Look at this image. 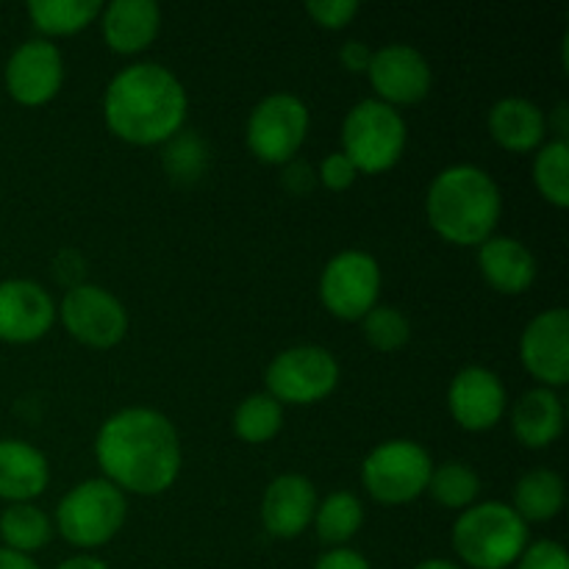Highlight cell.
<instances>
[{"mask_svg":"<svg viewBox=\"0 0 569 569\" xmlns=\"http://www.w3.org/2000/svg\"><path fill=\"white\" fill-rule=\"evenodd\" d=\"M94 459L122 495L156 498L181 476L183 453L176 426L161 411L128 406L114 411L94 437Z\"/></svg>","mask_w":569,"mask_h":569,"instance_id":"obj_1","label":"cell"},{"mask_svg":"<svg viewBox=\"0 0 569 569\" xmlns=\"http://www.w3.org/2000/svg\"><path fill=\"white\" fill-rule=\"evenodd\" d=\"M359 0H309L306 3V11H309L311 20L322 28H331V31L350 26L353 17L359 14Z\"/></svg>","mask_w":569,"mask_h":569,"instance_id":"obj_32","label":"cell"},{"mask_svg":"<svg viewBox=\"0 0 569 569\" xmlns=\"http://www.w3.org/2000/svg\"><path fill=\"white\" fill-rule=\"evenodd\" d=\"M320 498L315 483L300 472L272 478L261 498V522L276 539H295L311 526Z\"/></svg>","mask_w":569,"mask_h":569,"instance_id":"obj_17","label":"cell"},{"mask_svg":"<svg viewBox=\"0 0 569 569\" xmlns=\"http://www.w3.org/2000/svg\"><path fill=\"white\" fill-rule=\"evenodd\" d=\"M409 128L403 114L378 98L359 100L342 122V153L367 176L387 172L403 159Z\"/></svg>","mask_w":569,"mask_h":569,"instance_id":"obj_5","label":"cell"},{"mask_svg":"<svg viewBox=\"0 0 569 569\" xmlns=\"http://www.w3.org/2000/svg\"><path fill=\"white\" fill-rule=\"evenodd\" d=\"M415 569H461L456 561H448V559H426L420 561Z\"/></svg>","mask_w":569,"mask_h":569,"instance_id":"obj_41","label":"cell"},{"mask_svg":"<svg viewBox=\"0 0 569 569\" xmlns=\"http://www.w3.org/2000/svg\"><path fill=\"white\" fill-rule=\"evenodd\" d=\"M6 92L20 106H44L64 83V56L50 39H26L6 61Z\"/></svg>","mask_w":569,"mask_h":569,"instance_id":"obj_12","label":"cell"},{"mask_svg":"<svg viewBox=\"0 0 569 569\" xmlns=\"http://www.w3.org/2000/svg\"><path fill=\"white\" fill-rule=\"evenodd\" d=\"M56 317L76 342L94 350L117 348L126 339L128 326H131L122 300L111 295L109 289L87 281L67 289L61 306L56 309Z\"/></svg>","mask_w":569,"mask_h":569,"instance_id":"obj_11","label":"cell"},{"mask_svg":"<svg viewBox=\"0 0 569 569\" xmlns=\"http://www.w3.org/2000/svg\"><path fill=\"white\" fill-rule=\"evenodd\" d=\"M56 322V300L28 278L0 281V342H39Z\"/></svg>","mask_w":569,"mask_h":569,"instance_id":"obj_16","label":"cell"},{"mask_svg":"<svg viewBox=\"0 0 569 569\" xmlns=\"http://www.w3.org/2000/svg\"><path fill=\"white\" fill-rule=\"evenodd\" d=\"M264 383L281 406L320 403L337 389L339 361L320 345H295L267 365Z\"/></svg>","mask_w":569,"mask_h":569,"instance_id":"obj_9","label":"cell"},{"mask_svg":"<svg viewBox=\"0 0 569 569\" xmlns=\"http://www.w3.org/2000/svg\"><path fill=\"white\" fill-rule=\"evenodd\" d=\"M309 106L292 92L267 94L253 106L244 128L248 150L264 164H289L309 137Z\"/></svg>","mask_w":569,"mask_h":569,"instance_id":"obj_8","label":"cell"},{"mask_svg":"<svg viewBox=\"0 0 569 569\" xmlns=\"http://www.w3.org/2000/svg\"><path fill=\"white\" fill-rule=\"evenodd\" d=\"M315 569H372L370 561L353 548H331L317 559Z\"/></svg>","mask_w":569,"mask_h":569,"instance_id":"obj_35","label":"cell"},{"mask_svg":"<svg viewBox=\"0 0 569 569\" xmlns=\"http://www.w3.org/2000/svg\"><path fill=\"white\" fill-rule=\"evenodd\" d=\"M381 267L367 250L350 248L333 256L320 276V300L337 320L361 322L381 298Z\"/></svg>","mask_w":569,"mask_h":569,"instance_id":"obj_10","label":"cell"},{"mask_svg":"<svg viewBox=\"0 0 569 569\" xmlns=\"http://www.w3.org/2000/svg\"><path fill=\"white\" fill-rule=\"evenodd\" d=\"M509 395L498 372L489 367H465L453 376L448 387V409L456 426L465 431H492L506 415Z\"/></svg>","mask_w":569,"mask_h":569,"instance_id":"obj_15","label":"cell"},{"mask_svg":"<svg viewBox=\"0 0 569 569\" xmlns=\"http://www.w3.org/2000/svg\"><path fill=\"white\" fill-rule=\"evenodd\" d=\"M370 59H372V50L367 48L361 39H348V42L339 48V61H342L345 70L350 72H367Z\"/></svg>","mask_w":569,"mask_h":569,"instance_id":"obj_36","label":"cell"},{"mask_svg":"<svg viewBox=\"0 0 569 569\" xmlns=\"http://www.w3.org/2000/svg\"><path fill=\"white\" fill-rule=\"evenodd\" d=\"M503 194L498 181L476 164L445 167L426 192L428 226L450 244L478 248L495 237Z\"/></svg>","mask_w":569,"mask_h":569,"instance_id":"obj_3","label":"cell"},{"mask_svg":"<svg viewBox=\"0 0 569 569\" xmlns=\"http://www.w3.org/2000/svg\"><path fill=\"white\" fill-rule=\"evenodd\" d=\"M520 361L539 387L559 389L569 381V311H542L526 326L520 337Z\"/></svg>","mask_w":569,"mask_h":569,"instance_id":"obj_14","label":"cell"},{"mask_svg":"<svg viewBox=\"0 0 569 569\" xmlns=\"http://www.w3.org/2000/svg\"><path fill=\"white\" fill-rule=\"evenodd\" d=\"M161 167L176 183L200 181L209 167V148H206L203 137L194 131H178L170 142H164Z\"/></svg>","mask_w":569,"mask_h":569,"instance_id":"obj_30","label":"cell"},{"mask_svg":"<svg viewBox=\"0 0 569 569\" xmlns=\"http://www.w3.org/2000/svg\"><path fill=\"white\" fill-rule=\"evenodd\" d=\"M317 176L309 164H300V161H289L283 164V187L295 194H303L315 187Z\"/></svg>","mask_w":569,"mask_h":569,"instance_id":"obj_37","label":"cell"},{"mask_svg":"<svg viewBox=\"0 0 569 569\" xmlns=\"http://www.w3.org/2000/svg\"><path fill=\"white\" fill-rule=\"evenodd\" d=\"M433 459L415 439H387L367 453L361 487L383 506H406L426 495Z\"/></svg>","mask_w":569,"mask_h":569,"instance_id":"obj_7","label":"cell"},{"mask_svg":"<svg viewBox=\"0 0 569 569\" xmlns=\"http://www.w3.org/2000/svg\"><path fill=\"white\" fill-rule=\"evenodd\" d=\"M356 178H359V170H356V164L342 153V150L328 153L326 159H322L320 172H317V181L326 189H331V192H345V189L353 187Z\"/></svg>","mask_w":569,"mask_h":569,"instance_id":"obj_34","label":"cell"},{"mask_svg":"<svg viewBox=\"0 0 569 569\" xmlns=\"http://www.w3.org/2000/svg\"><path fill=\"white\" fill-rule=\"evenodd\" d=\"M548 128H553L556 139H567L569 133V106L561 100L559 106L553 109V114L548 117Z\"/></svg>","mask_w":569,"mask_h":569,"instance_id":"obj_39","label":"cell"},{"mask_svg":"<svg viewBox=\"0 0 569 569\" xmlns=\"http://www.w3.org/2000/svg\"><path fill=\"white\" fill-rule=\"evenodd\" d=\"M533 183L539 194L556 209L569 206V144L567 139H550L533 156Z\"/></svg>","mask_w":569,"mask_h":569,"instance_id":"obj_29","label":"cell"},{"mask_svg":"<svg viewBox=\"0 0 569 569\" xmlns=\"http://www.w3.org/2000/svg\"><path fill=\"white\" fill-rule=\"evenodd\" d=\"M517 569H569V556L565 545L553 542V539H539V542H528L522 556L517 559Z\"/></svg>","mask_w":569,"mask_h":569,"instance_id":"obj_33","label":"cell"},{"mask_svg":"<svg viewBox=\"0 0 569 569\" xmlns=\"http://www.w3.org/2000/svg\"><path fill=\"white\" fill-rule=\"evenodd\" d=\"M48 483L50 465L37 445L26 439H0V500L31 503Z\"/></svg>","mask_w":569,"mask_h":569,"instance_id":"obj_20","label":"cell"},{"mask_svg":"<svg viewBox=\"0 0 569 569\" xmlns=\"http://www.w3.org/2000/svg\"><path fill=\"white\" fill-rule=\"evenodd\" d=\"M367 78L376 89V98L389 103L392 109L420 103L431 92L433 83V72L426 56L403 42L383 44V48L372 50Z\"/></svg>","mask_w":569,"mask_h":569,"instance_id":"obj_13","label":"cell"},{"mask_svg":"<svg viewBox=\"0 0 569 569\" xmlns=\"http://www.w3.org/2000/svg\"><path fill=\"white\" fill-rule=\"evenodd\" d=\"M567 500L565 478L556 470L539 467V470L526 472L520 481L515 483V503L511 509L520 515L526 522H550L561 515Z\"/></svg>","mask_w":569,"mask_h":569,"instance_id":"obj_23","label":"cell"},{"mask_svg":"<svg viewBox=\"0 0 569 569\" xmlns=\"http://www.w3.org/2000/svg\"><path fill=\"white\" fill-rule=\"evenodd\" d=\"M528 526L509 503L483 500L453 522V550L472 569H509L531 542Z\"/></svg>","mask_w":569,"mask_h":569,"instance_id":"obj_4","label":"cell"},{"mask_svg":"<svg viewBox=\"0 0 569 569\" xmlns=\"http://www.w3.org/2000/svg\"><path fill=\"white\" fill-rule=\"evenodd\" d=\"M361 331L370 348L381 350V353H395V350L406 348L411 339V322L398 306H381L367 311L361 320Z\"/></svg>","mask_w":569,"mask_h":569,"instance_id":"obj_31","label":"cell"},{"mask_svg":"<svg viewBox=\"0 0 569 569\" xmlns=\"http://www.w3.org/2000/svg\"><path fill=\"white\" fill-rule=\"evenodd\" d=\"M128 517V500L106 478H89L76 483L56 509V528L61 537L81 550L109 545L120 533Z\"/></svg>","mask_w":569,"mask_h":569,"instance_id":"obj_6","label":"cell"},{"mask_svg":"<svg viewBox=\"0 0 569 569\" xmlns=\"http://www.w3.org/2000/svg\"><path fill=\"white\" fill-rule=\"evenodd\" d=\"M31 26L44 37H70L83 31L103 11L98 0H31L26 6Z\"/></svg>","mask_w":569,"mask_h":569,"instance_id":"obj_25","label":"cell"},{"mask_svg":"<svg viewBox=\"0 0 569 569\" xmlns=\"http://www.w3.org/2000/svg\"><path fill=\"white\" fill-rule=\"evenodd\" d=\"M489 133L509 153H531L548 137V114L533 100L511 94L489 109Z\"/></svg>","mask_w":569,"mask_h":569,"instance_id":"obj_21","label":"cell"},{"mask_svg":"<svg viewBox=\"0 0 569 569\" xmlns=\"http://www.w3.org/2000/svg\"><path fill=\"white\" fill-rule=\"evenodd\" d=\"M426 495H431L445 509L465 511L476 506L481 495V478L465 461H442V465H433Z\"/></svg>","mask_w":569,"mask_h":569,"instance_id":"obj_27","label":"cell"},{"mask_svg":"<svg viewBox=\"0 0 569 569\" xmlns=\"http://www.w3.org/2000/svg\"><path fill=\"white\" fill-rule=\"evenodd\" d=\"M0 569H39L37 561L31 556L14 553V550L0 548Z\"/></svg>","mask_w":569,"mask_h":569,"instance_id":"obj_38","label":"cell"},{"mask_svg":"<svg viewBox=\"0 0 569 569\" xmlns=\"http://www.w3.org/2000/svg\"><path fill=\"white\" fill-rule=\"evenodd\" d=\"M56 569H109V565L103 559H94V556H72Z\"/></svg>","mask_w":569,"mask_h":569,"instance_id":"obj_40","label":"cell"},{"mask_svg":"<svg viewBox=\"0 0 569 569\" xmlns=\"http://www.w3.org/2000/svg\"><path fill=\"white\" fill-rule=\"evenodd\" d=\"M0 539L6 550L31 556L53 539V522L39 506L9 503V509L0 515Z\"/></svg>","mask_w":569,"mask_h":569,"instance_id":"obj_26","label":"cell"},{"mask_svg":"<svg viewBox=\"0 0 569 569\" xmlns=\"http://www.w3.org/2000/svg\"><path fill=\"white\" fill-rule=\"evenodd\" d=\"M478 267L500 295H522L537 281V256L515 237H489L478 244Z\"/></svg>","mask_w":569,"mask_h":569,"instance_id":"obj_19","label":"cell"},{"mask_svg":"<svg viewBox=\"0 0 569 569\" xmlns=\"http://www.w3.org/2000/svg\"><path fill=\"white\" fill-rule=\"evenodd\" d=\"M565 431V403L556 389L537 387L517 398L511 409V433L528 450H545Z\"/></svg>","mask_w":569,"mask_h":569,"instance_id":"obj_22","label":"cell"},{"mask_svg":"<svg viewBox=\"0 0 569 569\" xmlns=\"http://www.w3.org/2000/svg\"><path fill=\"white\" fill-rule=\"evenodd\" d=\"M283 428V406L272 395L253 392L233 411V433L248 445H264Z\"/></svg>","mask_w":569,"mask_h":569,"instance_id":"obj_28","label":"cell"},{"mask_svg":"<svg viewBox=\"0 0 569 569\" xmlns=\"http://www.w3.org/2000/svg\"><path fill=\"white\" fill-rule=\"evenodd\" d=\"M317 539L331 548H348L350 539L365 526V506L353 492H331L326 500L317 503L315 511Z\"/></svg>","mask_w":569,"mask_h":569,"instance_id":"obj_24","label":"cell"},{"mask_svg":"<svg viewBox=\"0 0 569 569\" xmlns=\"http://www.w3.org/2000/svg\"><path fill=\"white\" fill-rule=\"evenodd\" d=\"M189 94L181 78L159 61H137L117 72L103 94V120L128 144H164L183 131Z\"/></svg>","mask_w":569,"mask_h":569,"instance_id":"obj_2","label":"cell"},{"mask_svg":"<svg viewBox=\"0 0 569 569\" xmlns=\"http://www.w3.org/2000/svg\"><path fill=\"white\" fill-rule=\"evenodd\" d=\"M100 28L114 53H142L159 37L161 9L156 0H111L100 11Z\"/></svg>","mask_w":569,"mask_h":569,"instance_id":"obj_18","label":"cell"}]
</instances>
